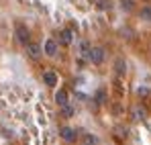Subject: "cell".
<instances>
[{"label":"cell","mask_w":151,"mask_h":145,"mask_svg":"<svg viewBox=\"0 0 151 145\" xmlns=\"http://www.w3.org/2000/svg\"><path fill=\"white\" fill-rule=\"evenodd\" d=\"M88 59H90L94 66H102V63H104V59H106V49L100 47V45L90 47V55H88Z\"/></svg>","instance_id":"cell-1"},{"label":"cell","mask_w":151,"mask_h":145,"mask_svg":"<svg viewBox=\"0 0 151 145\" xmlns=\"http://www.w3.org/2000/svg\"><path fill=\"white\" fill-rule=\"evenodd\" d=\"M14 37H17V41H19L21 45H27V43L31 41V31L27 29L25 25H17V29H14Z\"/></svg>","instance_id":"cell-2"},{"label":"cell","mask_w":151,"mask_h":145,"mask_svg":"<svg viewBox=\"0 0 151 145\" xmlns=\"http://www.w3.org/2000/svg\"><path fill=\"white\" fill-rule=\"evenodd\" d=\"M57 53H59V43H57V39H47L45 45H43V55H47V57H57Z\"/></svg>","instance_id":"cell-3"},{"label":"cell","mask_w":151,"mask_h":145,"mask_svg":"<svg viewBox=\"0 0 151 145\" xmlns=\"http://www.w3.org/2000/svg\"><path fill=\"white\" fill-rule=\"evenodd\" d=\"M25 49H27V55H29V57H31L33 61H37V59H39V57L43 55L41 47H39L37 43H33V41H29V43L25 45Z\"/></svg>","instance_id":"cell-4"},{"label":"cell","mask_w":151,"mask_h":145,"mask_svg":"<svg viewBox=\"0 0 151 145\" xmlns=\"http://www.w3.org/2000/svg\"><path fill=\"white\" fill-rule=\"evenodd\" d=\"M72 41H74V31L72 29H61L59 31V37H57V43H61V45H72Z\"/></svg>","instance_id":"cell-5"},{"label":"cell","mask_w":151,"mask_h":145,"mask_svg":"<svg viewBox=\"0 0 151 145\" xmlns=\"http://www.w3.org/2000/svg\"><path fill=\"white\" fill-rule=\"evenodd\" d=\"M90 43L86 41V39H82L80 41V45H78V55H80V63H84L86 59H88V55H90Z\"/></svg>","instance_id":"cell-6"},{"label":"cell","mask_w":151,"mask_h":145,"mask_svg":"<svg viewBox=\"0 0 151 145\" xmlns=\"http://www.w3.org/2000/svg\"><path fill=\"white\" fill-rule=\"evenodd\" d=\"M59 137H61L65 143H74L76 141V131L72 127H61V129H59Z\"/></svg>","instance_id":"cell-7"},{"label":"cell","mask_w":151,"mask_h":145,"mask_svg":"<svg viewBox=\"0 0 151 145\" xmlns=\"http://www.w3.org/2000/svg\"><path fill=\"white\" fill-rule=\"evenodd\" d=\"M55 102H57L59 106H65V104L70 102V94H68L65 88H59V90L55 92Z\"/></svg>","instance_id":"cell-8"},{"label":"cell","mask_w":151,"mask_h":145,"mask_svg":"<svg viewBox=\"0 0 151 145\" xmlns=\"http://www.w3.org/2000/svg\"><path fill=\"white\" fill-rule=\"evenodd\" d=\"M43 82H45L47 86H51V88H53V86L59 82V80H57V74L53 72V70H45V72H43Z\"/></svg>","instance_id":"cell-9"},{"label":"cell","mask_w":151,"mask_h":145,"mask_svg":"<svg viewBox=\"0 0 151 145\" xmlns=\"http://www.w3.org/2000/svg\"><path fill=\"white\" fill-rule=\"evenodd\" d=\"M131 117H133V121H143L147 117V110L143 106H133L131 108Z\"/></svg>","instance_id":"cell-10"},{"label":"cell","mask_w":151,"mask_h":145,"mask_svg":"<svg viewBox=\"0 0 151 145\" xmlns=\"http://www.w3.org/2000/svg\"><path fill=\"white\" fill-rule=\"evenodd\" d=\"M114 72H116V76H125L127 61L123 59V57H116V59H114Z\"/></svg>","instance_id":"cell-11"},{"label":"cell","mask_w":151,"mask_h":145,"mask_svg":"<svg viewBox=\"0 0 151 145\" xmlns=\"http://www.w3.org/2000/svg\"><path fill=\"white\" fill-rule=\"evenodd\" d=\"M82 145H98V137L92 133H84L82 135Z\"/></svg>","instance_id":"cell-12"},{"label":"cell","mask_w":151,"mask_h":145,"mask_svg":"<svg viewBox=\"0 0 151 145\" xmlns=\"http://www.w3.org/2000/svg\"><path fill=\"white\" fill-rule=\"evenodd\" d=\"M139 19L141 21H151V6H143L139 10Z\"/></svg>","instance_id":"cell-13"},{"label":"cell","mask_w":151,"mask_h":145,"mask_svg":"<svg viewBox=\"0 0 151 145\" xmlns=\"http://www.w3.org/2000/svg\"><path fill=\"white\" fill-rule=\"evenodd\" d=\"M61 117H65V119H70V117H74V106L68 102L65 106H61Z\"/></svg>","instance_id":"cell-14"},{"label":"cell","mask_w":151,"mask_h":145,"mask_svg":"<svg viewBox=\"0 0 151 145\" xmlns=\"http://www.w3.org/2000/svg\"><path fill=\"white\" fill-rule=\"evenodd\" d=\"M96 102H98V104H104V102H106V90H98V92H96Z\"/></svg>","instance_id":"cell-15"},{"label":"cell","mask_w":151,"mask_h":145,"mask_svg":"<svg viewBox=\"0 0 151 145\" xmlns=\"http://www.w3.org/2000/svg\"><path fill=\"white\" fill-rule=\"evenodd\" d=\"M123 10H127V12L135 10V2L133 0H123Z\"/></svg>","instance_id":"cell-16"},{"label":"cell","mask_w":151,"mask_h":145,"mask_svg":"<svg viewBox=\"0 0 151 145\" xmlns=\"http://www.w3.org/2000/svg\"><path fill=\"white\" fill-rule=\"evenodd\" d=\"M137 92H139V96H141V98L149 96V88H145V86H141V88H139V90H137Z\"/></svg>","instance_id":"cell-17"},{"label":"cell","mask_w":151,"mask_h":145,"mask_svg":"<svg viewBox=\"0 0 151 145\" xmlns=\"http://www.w3.org/2000/svg\"><path fill=\"white\" fill-rule=\"evenodd\" d=\"M116 135H119V137H125V135H127L125 129H123V127H116Z\"/></svg>","instance_id":"cell-18"},{"label":"cell","mask_w":151,"mask_h":145,"mask_svg":"<svg viewBox=\"0 0 151 145\" xmlns=\"http://www.w3.org/2000/svg\"><path fill=\"white\" fill-rule=\"evenodd\" d=\"M143 2H149V0H143Z\"/></svg>","instance_id":"cell-19"}]
</instances>
